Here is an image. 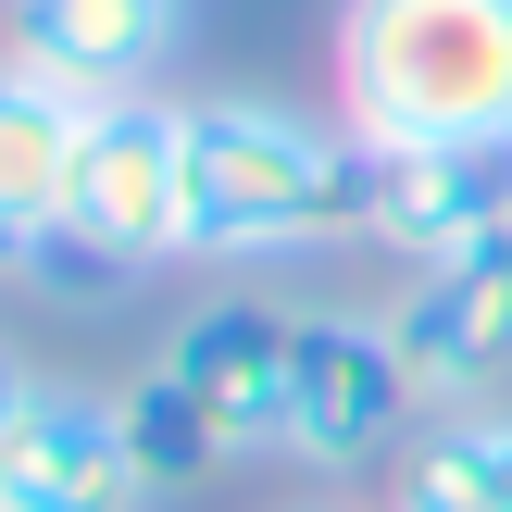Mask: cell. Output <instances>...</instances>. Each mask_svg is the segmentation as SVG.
<instances>
[{"label": "cell", "instance_id": "cell-11", "mask_svg": "<svg viewBox=\"0 0 512 512\" xmlns=\"http://www.w3.org/2000/svg\"><path fill=\"white\" fill-rule=\"evenodd\" d=\"M388 512H512V413H438L388 475Z\"/></svg>", "mask_w": 512, "mask_h": 512}, {"label": "cell", "instance_id": "cell-1", "mask_svg": "<svg viewBox=\"0 0 512 512\" xmlns=\"http://www.w3.org/2000/svg\"><path fill=\"white\" fill-rule=\"evenodd\" d=\"M363 238V138L300 100H188V263H300Z\"/></svg>", "mask_w": 512, "mask_h": 512}, {"label": "cell", "instance_id": "cell-5", "mask_svg": "<svg viewBox=\"0 0 512 512\" xmlns=\"http://www.w3.org/2000/svg\"><path fill=\"white\" fill-rule=\"evenodd\" d=\"M138 438H125V388H75V375H38L13 450H0V512H150Z\"/></svg>", "mask_w": 512, "mask_h": 512}, {"label": "cell", "instance_id": "cell-13", "mask_svg": "<svg viewBox=\"0 0 512 512\" xmlns=\"http://www.w3.org/2000/svg\"><path fill=\"white\" fill-rule=\"evenodd\" d=\"M138 275H150V263H125L113 238H88V225L63 213V225H50V238L25 250V263H13V288H38V300H63V313H113V300L138 288Z\"/></svg>", "mask_w": 512, "mask_h": 512}, {"label": "cell", "instance_id": "cell-2", "mask_svg": "<svg viewBox=\"0 0 512 512\" xmlns=\"http://www.w3.org/2000/svg\"><path fill=\"white\" fill-rule=\"evenodd\" d=\"M325 50L363 150H512V0H338Z\"/></svg>", "mask_w": 512, "mask_h": 512}, {"label": "cell", "instance_id": "cell-9", "mask_svg": "<svg viewBox=\"0 0 512 512\" xmlns=\"http://www.w3.org/2000/svg\"><path fill=\"white\" fill-rule=\"evenodd\" d=\"M175 38H188V0H13V50L0 63L50 75L75 100H138Z\"/></svg>", "mask_w": 512, "mask_h": 512}, {"label": "cell", "instance_id": "cell-10", "mask_svg": "<svg viewBox=\"0 0 512 512\" xmlns=\"http://www.w3.org/2000/svg\"><path fill=\"white\" fill-rule=\"evenodd\" d=\"M88 113L100 100L50 88V75L0 63V275L75 213V163H88Z\"/></svg>", "mask_w": 512, "mask_h": 512}, {"label": "cell", "instance_id": "cell-14", "mask_svg": "<svg viewBox=\"0 0 512 512\" xmlns=\"http://www.w3.org/2000/svg\"><path fill=\"white\" fill-rule=\"evenodd\" d=\"M25 400H38V375H25L13 350H0V450H13V425H25Z\"/></svg>", "mask_w": 512, "mask_h": 512}, {"label": "cell", "instance_id": "cell-12", "mask_svg": "<svg viewBox=\"0 0 512 512\" xmlns=\"http://www.w3.org/2000/svg\"><path fill=\"white\" fill-rule=\"evenodd\" d=\"M125 438H138V463H150V488H163V500L213 488V475L238 463V450H225V425L200 413V388H188L175 363H150L138 388H125Z\"/></svg>", "mask_w": 512, "mask_h": 512}, {"label": "cell", "instance_id": "cell-4", "mask_svg": "<svg viewBox=\"0 0 512 512\" xmlns=\"http://www.w3.org/2000/svg\"><path fill=\"white\" fill-rule=\"evenodd\" d=\"M75 225L113 238L125 263H188V100L138 88V100H100L88 113Z\"/></svg>", "mask_w": 512, "mask_h": 512}, {"label": "cell", "instance_id": "cell-7", "mask_svg": "<svg viewBox=\"0 0 512 512\" xmlns=\"http://www.w3.org/2000/svg\"><path fill=\"white\" fill-rule=\"evenodd\" d=\"M163 363L200 388V413L225 425V450H288V400H300V313L263 288H213L200 313H175Z\"/></svg>", "mask_w": 512, "mask_h": 512}, {"label": "cell", "instance_id": "cell-6", "mask_svg": "<svg viewBox=\"0 0 512 512\" xmlns=\"http://www.w3.org/2000/svg\"><path fill=\"white\" fill-rule=\"evenodd\" d=\"M413 363H400L388 313H300V400H288V450L325 475L375 463V450H400V425H413Z\"/></svg>", "mask_w": 512, "mask_h": 512}, {"label": "cell", "instance_id": "cell-3", "mask_svg": "<svg viewBox=\"0 0 512 512\" xmlns=\"http://www.w3.org/2000/svg\"><path fill=\"white\" fill-rule=\"evenodd\" d=\"M388 338L425 413H488L512 375V225L463 238L450 263H413V288L388 300Z\"/></svg>", "mask_w": 512, "mask_h": 512}, {"label": "cell", "instance_id": "cell-8", "mask_svg": "<svg viewBox=\"0 0 512 512\" xmlns=\"http://www.w3.org/2000/svg\"><path fill=\"white\" fill-rule=\"evenodd\" d=\"M512 225V150H363V238L400 263H450Z\"/></svg>", "mask_w": 512, "mask_h": 512}]
</instances>
